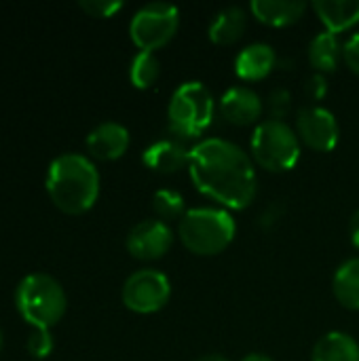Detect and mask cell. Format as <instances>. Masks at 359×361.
<instances>
[{
  "mask_svg": "<svg viewBox=\"0 0 359 361\" xmlns=\"http://www.w3.org/2000/svg\"><path fill=\"white\" fill-rule=\"evenodd\" d=\"M296 135L307 148L315 152H330L339 144V121L324 106H305L296 116Z\"/></svg>",
  "mask_w": 359,
  "mask_h": 361,
  "instance_id": "9c48e42d",
  "label": "cell"
},
{
  "mask_svg": "<svg viewBox=\"0 0 359 361\" xmlns=\"http://www.w3.org/2000/svg\"><path fill=\"white\" fill-rule=\"evenodd\" d=\"M248 27V13L241 6L222 8L209 23V40L220 47L235 44Z\"/></svg>",
  "mask_w": 359,
  "mask_h": 361,
  "instance_id": "e0dca14e",
  "label": "cell"
},
{
  "mask_svg": "<svg viewBox=\"0 0 359 361\" xmlns=\"http://www.w3.org/2000/svg\"><path fill=\"white\" fill-rule=\"evenodd\" d=\"M341 57H343V47L339 36L332 32H320L309 42V63L320 74L334 72Z\"/></svg>",
  "mask_w": 359,
  "mask_h": 361,
  "instance_id": "d6986e66",
  "label": "cell"
},
{
  "mask_svg": "<svg viewBox=\"0 0 359 361\" xmlns=\"http://www.w3.org/2000/svg\"><path fill=\"white\" fill-rule=\"evenodd\" d=\"M290 108H292V93L288 89H275L269 95V112H271V118L284 121V116L290 112Z\"/></svg>",
  "mask_w": 359,
  "mask_h": 361,
  "instance_id": "d4e9b609",
  "label": "cell"
},
{
  "mask_svg": "<svg viewBox=\"0 0 359 361\" xmlns=\"http://www.w3.org/2000/svg\"><path fill=\"white\" fill-rule=\"evenodd\" d=\"M125 245H127V252L135 260H144V262L159 260L171 250L174 233L167 222H161L154 218L142 220L129 231Z\"/></svg>",
  "mask_w": 359,
  "mask_h": 361,
  "instance_id": "30bf717a",
  "label": "cell"
},
{
  "mask_svg": "<svg viewBox=\"0 0 359 361\" xmlns=\"http://www.w3.org/2000/svg\"><path fill=\"white\" fill-rule=\"evenodd\" d=\"M78 6H80L89 17L108 19V17H112L116 11L123 8V2H121V0H80Z\"/></svg>",
  "mask_w": 359,
  "mask_h": 361,
  "instance_id": "603a6c76",
  "label": "cell"
},
{
  "mask_svg": "<svg viewBox=\"0 0 359 361\" xmlns=\"http://www.w3.org/2000/svg\"><path fill=\"white\" fill-rule=\"evenodd\" d=\"M349 235H351V243L353 247L359 250V209L351 216V224H349Z\"/></svg>",
  "mask_w": 359,
  "mask_h": 361,
  "instance_id": "83f0119b",
  "label": "cell"
},
{
  "mask_svg": "<svg viewBox=\"0 0 359 361\" xmlns=\"http://www.w3.org/2000/svg\"><path fill=\"white\" fill-rule=\"evenodd\" d=\"M121 298L129 311L138 315H150L161 311L169 302L171 283L161 271L142 269L127 277L121 290Z\"/></svg>",
  "mask_w": 359,
  "mask_h": 361,
  "instance_id": "ba28073f",
  "label": "cell"
},
{
  "mask_svg": "<svg viewBox=\"0 0 359 361\" xmlns=\"http://www.w3.org/2000/svg\"><path fill=\"white\" fill-rule=\"evenodd\" d=\"M0 351H2V330H0Z\"/></svg>",
  "mask_w": 359,
  "mask_h": 361,
  "instance_id": "4dcf8cb0",
  "label": "cell"
},
{
  "mask_svg": "<svg viewBox=\"0 0 359 361\" xmlns=\"http://www.w3.org/2000/svg\"><path fill=\"white\" fill-rule=\"evenodd\" d=\"M250 148L256 165L275 173L294 169L300 159V140L296 129L286 121L267 118L258 123L252 133Z\"/></svg>",
  "mask_w": 359,
  "mask_h": 361,
  "instance_id": "8992f818",
  "label": "cell"
},
{
  "mask_svg": "<svg viewBox=\"0 0 359 361\" xmlns=\"http://www.w3.org/2000/svg\"><path fill=\"white\" fill-rule=\"evenodd\" d=\"M15 309L34 330H51L66 315L68 296L55 277L32 273L15 288Z\"/></svg>",
  "mask_w": 359,
  "mask_h": 361,
  "instance_id": "3957f363",
  "label": "cell"
},
{
  "mask_svg": "<svg viewBox=\"0 0 359 361\" xmlns=\"http://www.w3.org/2000/svg\"><path fill=\"white\" fill-rule=\"evenodd\" d=\"M262 99L260 95L245 87V85H235L226 89L220 97V112L222 116L233 123V125H254L262 116Z\"/></svg>",
  "mask_w": 359,
  "mask_h": 361,
  "instance_id": "8fae6325",
  "label": "cell"
},
{
  "mask_svg": "<svg viewBox=\"0 0 359 361\" xmlns=\"http://www.w3.org/2000/svg\"><path fill=\"white\" fill-rule=\"evenodd\" d=\"M53 336L51 330H34V334L28 338V351L36 360H47L53 353Z\"/></svg>",
  "mask_w": 359,
  "mask_h": 361,
  "instance_id": "cb8c5ba5",
  "label": "cell"
},
{
  "mask_svg": "<svg viewBox=\"0 0 359 361\" xmlns=\"http://www.w3.org/2000/svg\"><path fill=\"white\" fill-rule=\"evenodd\" d=\"M313 11L326 25V32L336 36L359 23V0H315Z\"/></svg>",
  "mask_w": 359,
  "mask_h": 361,
  "instance_id": "2e32d148",
  "label": "cell"
},
{
  "mask_svg": "<svg viewBox=\"0 0 359 361\" xmlns=\"http://www.w3.org/2000/svg\"><path fill=\"white\" fill-rule=\"evenodd\" d=\"M250 11L264 25L286 27V25L296 23L305 15L307 2L303 0H252Z\"/></svg>",
  "mask_w": 359,
  "mask_h": 361,
  "instance_id": "9a60e30c",
  "label": "cell"
},
{
  "mask_svg": "<svg viewBox=\"0 0 359 361\" xmlns=\"http://www.w3.org/2000/svg\"><path fill=\"white\" fill-rule=\"evenodd\" d=\"M305 91L311 99H322L326 97L328 93V80H326V74H320V72H313L307 82H305Z\"/></svg>",
  "mask_w": 359,
  "mask_h": 361,
  "instance_id": "4316f807",
  "label": "cell"
},
{
  "mask_svg": "<svg viewBox=\"0 0 359 361\" xmlns=\"http://www.w3.org/2000/svg\"><path fill=\"white\" fill-rule=\"evenodd\" d=\"M235 233L237 224L222 207H193L178 222V237L195 256L222 254L233 243Z\"/></svg>",
  "mask_w": 359,
  "mask_h": 361,
  "instance_id": "277c9868",
  "label": "cell"
},
{
  "mask_svg": "<svg viewBox=\"0 0 359 361\" xmlns=\"http://www.w3.org/2000/svg\"><path fill=\"white\" fill-rule=\"evenodd\" d=\"M142 161L148 169L157 173H176L188 167L190 148L184 144L182 137H163V140L152 142L144 150Z\"/></svg>",
  "mask_w": 359,
  "mask_h": 361,
  "instance_id": "4fadbf2b",
  "label": "cell"
},
{
  "mask_svg": "<svg viewBox=\"0 0 359 361\" xmlns=\"http://www.w3.org/2000/svg\"><path fill=\"white\" fill-rule=\"evenodd\" d=\"M129 131L125 125L121 123H114V121H106V123H99L95 129L89 131L85 144H87V150L93 159H99V161H116L121 159L127 148H129Z\"/></svg>",
  "mask_w": 359,
  "mask_h": 361,
  "instance_id": "7c38bea8",
  "label": "cell"
},
{
  "mask_svg": "<svg viewBox=\"0 0 359 361\" xmlns=\"http://www.w3.org/2000/svg\"><path fill=\"white\" fill-rule=\"evenodd\" d=\"M214 112H216L214 95L199 80L182 82L171 93L169 106H167L169 127L174 135L182 140L199 137L212 125Z\"/></svg>",
  "mask_w": 359,
  "mask_h": 361,
  "instance_id": "5b68a950",
  "label": "cell"
},
{
  "mask_svg": "<svg viewBox=\"0 0 359 361\" xmlns=\"http://www.w3.org/2000/svg\"><path fill=\"white\" fill-rule=\"evenodd\" d=\"M152 209L157 214V220L161 222H171V220H182V216L188 212L184 197L174 190V188H161L152 195Z\"/></svg>",
  "mask_w": 359,
  "mask_h": 361,
  "instance_id": "7402d4cb",
  "label": "cell"
},
{
  "mask_svg": "<svg viewBox=\"0 0 359 361\" xmlns=\"http://www.w3.org/2000/svg\"><path fill=\"white\" fill-rule=\"evenodd\" d=\"M195 361H229L224 355H218V353H209V355H201L199 360Z\"/></svg>",
  "mask_w": 359,
  "mask_h": 361,
  "instance_id": "f546056e",
  "label": "cell"
},
{
  "mask_svg": "<svg viewBox=\"0 0 359 361\" xmlns=\"http://www.w3.org/2000/svg\"><path fill=\"white\" fill-rule=\"evenodd\" d=\"M188 173L195 188L222 209H245L258 192L254 159L222 137H207L190 148Z\"/></svg>",
  "mask_w": 359,
  "mask_h": 361,
  "instance_id": "6da1fadb",
  "label": "cell"
},
{
  "mask_svg": "<svg viewBox=\"0 0 359 361\" xmlns=\"http://www.w3.org/2000/svg\"><path fill=\"white\" fill-rule=\"evenodd\" d=\"M311 361H359L358 341L345 332H328L315 343Z\"/></svg>",
  "mask_w": 359,
  "mask_h": 361,
  "instance_id": "ac0fdd59",
  "label": "cell"
},
{
  "mask_svg": "<svg viewBox=\"0 0 359 361\" xmlns=\"http://www.w3.org/2000/svg\"><path fill=\"white\" fill-rule=\"evenodd\" d=\"M44 188L59 212L78 216L89 212L99 197V171L89 157L66 152L51 161Z\"/></svg>",
  "mask_w": 359,
  "mask_h": 361,
  "instance_id": "7a4b0ae2",
  "label": "cell"
},
{
  "mask_svg": "<svg viewBox=\"0 0 359 361\" xmlns=\"http://www.w3.org/2000/svg\"><path fill=\"white\" fill-rule=\"evenodd\" d=\"M180 27V11L169 2H148L129 21L131 42L144 51L154 53L165 47Z\"/></svg>",
  "mask_w": 359,
  "mask_h": 361,
  "instance_id": "52a82bcc",
  "label": "cell"
},
{
  "mask_svg": "<svg viewBox=\"0 0 359 361\" xmlns=\"http://www.w3.org/2000/svg\"><path fill=\"white\" fill-rule=\"evenodd\" d=\"M332 292L345 309L359 311V258H349L336 269Z\"/></svg>",
  "mask_w": 359,
  "mask_h": 361,
  "instance_id": "ffe728a7",
  "label": "cell"
},
{
  "mask_svg": "<svg viewBox=\"0 0 359 361\" xmlns=\"http://www.w3.org/2000/svg\"><path fill=\"white\" fill-rule=\"evenodd\" d=\"M343 59H345L347 68L359 76V32L349 36V40L343 44Z\"/></svg>",
  "mask_w": 359,
  "mask_h": 361,
  "instance_id": "484cf974",
  "label": "cell"
},
{
  "mask_svg": "<svg viewBox=\"0 0 359 361\" xmlns=\"http://www.w3.org/2000/svg\"><path fill=\"white\" fill-rule=\"evenodd\" d=\"M241 361H275L273 357H269V355H264V353H248L245 357Z\"/></svg>",
  "mask_w": 359,
  "mask_h": 361,
  "instance_id": "f1b7e54d",
  "label": "cell"
},
{
  "mask_svg": "<svg viewBox=\"0 0 359 361\" xmlns=\"http://www.w3.org/2000/svg\"><path fill=\"white\" fill-rule=\"evenodd\" d=\"M161 74V63L154 53L138 51L129 66V80L135 89H150Z\"/></svg>",
  "mask_w": 359,
  "mask_h": 361,
  "instance_id": "44dd1931",
  "label": "cell"
},
{
  "mask_svg": "<svg viewBox=\"0 0 359 361\" xmlns=\"http://www.w3.org/2000/svg\"><path fill=\"white\" fill-rule=\"evenodd\" d=\"M275 61H277V57H275V51L271 44L254 42V44H248L245 49H241L239 55L235 57V74L248 82L262 80L273 72Z\"/></svg>",
  "mask_w": 359,
  "mask_h": 361,
  "instance_id": "5bb4252c",
  "label": "cell"
}]
</instances>
